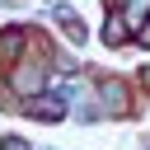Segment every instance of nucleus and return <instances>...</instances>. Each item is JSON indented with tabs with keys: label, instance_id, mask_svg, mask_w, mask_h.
<instances>
[{
	"label": "nucleus",
	"instance_id": "nucleus-1",
	"mask_svg": "<svg viewBox=\"0 0 150 150\" xmlns=\"http://www.w3.org/2000/svg\"><path fill=\"white\" fill-rule=\"evenodd\" d=\"M14 89H19L23 98L38 94V89H42V70H38V66H19V70H14Z\"/></svg>",
	"mask_w": 150,
	"mask_h": 150
},
{
	"label": "nucleus",
	"instance_id": "nucleus-2",
	"mask_svg": "<svg viewBox=\"0 0 150 150\" xmlns=\"http://www.w3.org/2000/svg\"><path fill=\"white\" fill-rule=\"evenodd\" d=\"M23 108L28 112H42V117H66V98H38V94H28Z\"/></svg>",
	"mask_w": 150,
	"mask_h": 150
},
{
	"label": "nucleus",
	"instance_id": "nucleus-3",
	"mask_svg": "<svg viewBox=\"0 0 150 150\" xmlns=\"http://www.w3.org/2000/svg\"><path fill=\"white\" fill-rule=\"evenodd\" d=\"M127 28H131V23H127V14H112V19H108V23H103V38H108V42H112V47H117V42H122V38H127Z\"/></svg>",
	"mask_w": 150,
	"mask_h": 150
},
{
	"label": "nucleus",
	"instance_id": "nucleus-4",
	"mask_svg": "<svg viewBox=\"0 0 150 150\" xmlns=\"http://www.w3.org/2000/svg\"><path fill=\"white\" fill-rule=\"evenodd\" d=\"M103 103H108V112H122V108H127V89L108 80V84H103Z\"/></svg>",
	"mask_w": 150,
	"mask_h": 150
},
{
	"label": "nucleus",
	"instance_id": "nucleus-5",
	"mask_svg": "<svg viewBox=\"0 0 150 150\" xmlns=\"http://www.w3.org/2000/svg\"><path fill=\"white\" fill-rule=\"evenodd\" d=\"M145 9H150V0H131V5H127V9H122V14H127V23H131V28H136V33H141V28H145Z\"/></svg>",
	"mask_w": 150,
	"mask_h": 150
},
{
	"label": "nucleus",
	"instance_id": "nucleus-6",
	"mask_svg": "<svg viewBox=\"0 0 150 150\" xmlns=\"http://www.w3.org/2000/svg\"><path fill=\"white\" fill-rule=\"evenodd\" d=\"M0 150H28V145H23L19 136H5V141H0Z\"/></svg>",
	"mask_w": 150,
	"mask_h": 150
},
{
	"label": "nucleus",
	"instance_id": "nucleus-7",
	"mask_svg": "<svg viewBox=\"0 0 150 150\" xmlns=\"http://www.w3.org/2000/svg\"><path fill=\"white\" fill-rule=\"evenodd\" d=\"M141 38H145V42H150V23H145V28H141Z\"/></svg>",
	"mask_w": 150,
	"mask_h": 150
}]
</instances>
